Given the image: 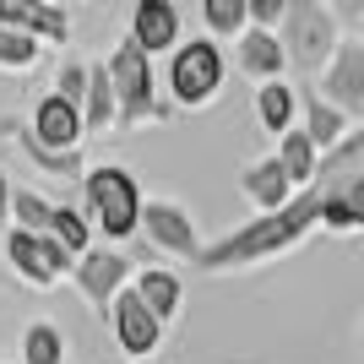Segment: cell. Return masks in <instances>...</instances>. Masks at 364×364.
Instances as JSON below:
<instances>
[{
    "label": "cell",
    "mask_w": 364,
    "mask_h": 364,
    "mask_svg": "<svg viewBox=\"0 0 364 364\" xmlns=\"http://www.w3.org/2000/svg\"><path fill=\"white\" fill-rule=\"evenodd\" d=\"M321 201H326V191H321V180H316L310 191H299L283 213L250 218L245 228H234V234H223L218 245H207L196 267H201V272H240V267H256V261L283 256V250L304 245L321 228Z\"/></svg>",
    "instance_id": "obj_1"
},
{
    "label": "cell",
    "mask_w": 364,
    "mask_h": 364,
    "mask_svg": "<svg viewBox=\"0 0 364 364\" xmlns=\"http://www.w3.org/2000/svg\"><path fill=\"white\" fill-rule=\"evenodd\" d=\"M0 28L28 33L33 44H71V11L55 0H0Z\"/></svg>",
    "instance_id": "obj_11"
},
{
    "label": "cell",
    "mask_w": 364,
    "mask_h": 364,
    "mask_svg": "<svg viewBox=\"0 0 364 364\" xmlns=\"http://www.w3.org/2000/svg\"><path fill=\"white\" fill-rule=\"evenodd\" d=\"M141 234H147L152 250H168L180 261H201V234H196V218L185 213L180 201H147L141 207Z\"/></svg>",
    "instance_id": "obj_8"
},
{
    "label": "cell",
    "mask_w": 364,
    "mask_h": 364,
    "mask_svg": "<svg viewBox=\"0 0 364 364\" xmlns=\"http://www.w3.org/2000/svg\"><path fill=\"white\" fill-rule=\"evenodd\" d=\"M120 120V98H114V82H109V65H87V98H82V125L87 131H109Z\"/></svg>",
    "instance_id": "obj_20"
},
{
    "label": "cell",
    "mask_w": 364,
    "mask_h": 364,
    "mask_svg": "<svg viewBox=\"0 0 364 364\" xmlns=\"http://www.w3.org/2000/svg\"><path fill=\"white\" fill-rule=\"evenodd\" d=\"M321 174L326 180H348V174H364V125H353L348 136L337 141L326 158H321Z\"/></svg>",
    "instance_id": "obj_26"
},
{
    "label": "cell",
    "mask_w": 364,
    "mask_h": 364,
    "mask_svg": "<svg viewBox=\"0 0 364 364\" xmlns=\"http://www.w3.org/2000/svg\"><path fill=\"white\" fill-rule=\"evenodd\" d=\"M294 114H299V87H289V82H267V87H256V120L261 131H272L277 141L294 131Z\"/></svg>",
    "instance_id": "obj_19"
},
{
    "label": "cell",
    "mask_w": 364,
    "mask_h": 364,
    "mask_svg": "<svg viewBox=\"0 0 364 364\" xmlns=\"http://www.w3.org/2000/svg\"><path fill=\"white\" fill-rule=\"evenodd\" d=\"M299 109H304V125H299V131H304L310 141H316V152H321V158H326V152H332L337 141H343V136L353 131V125H348V114H337V109L326 104V98H321L316 87H304V92H299Z\"/></svg>",
    "instance_id": "obj_17"
},
{
    "label": "cell",
    "mask_w": 364,
    "mask_h": 364,
    "mask_svg": "<svg viewBox=\"0 0 364 364\" xmlns=\"http://www.w3.org/2000/svg\"><path fill=\"white\" fill-rule=\"evenodd\" d=\"M359 353H364V332H359Z\"/></svg>",
    "instance_id": "obj_33"
},
{
    "label": "cell",
    "mask_w": 364,
    "mask_h": 364,
    "mask_svg": "<svg viewBox=\"0 0 364 364\" xmlns=\"http://www.w3.org/2000/svg\"><path fill=\"white\" fill-rule=\"evenodd\" d=\"M234 60H240V71L250 76V82H283V71H289V55H283V38L267 28H245L240 33V49H234Z\"/></svg>",
    "instance_id": "obj_16"
},
{
    "label": "cell",
    "mask_w": 364,
    "mask_h": 364,
    "mask_svg": "<svg viewBox=\"0 0 364 364\" xmlns=\"http://www.w3.org/2000/svg\"><path fill=\"white\" fill-rule=\"evenodd\" d=\"M109 332H114V348H120V353H131V359H152L158 343H164V321L125 289L120 299H114V310H109Z\"/></svg>",
    "instance_id": "obj_10"
},
{
    "label": "cell",
    "mask_w": 364,
    "mask_h": 364,
    "mask_svg": "<svg viewBox=\"0 0 364 364\" xmlns=\"http://www.w3.org/2000/svg\"><path fill=\"white\" fill-rule=\"evenodd\" d=\"M11 131H16V152H22V158H28L38 174H49V180H76V174H82V152L60 158V152H44V147H38L28 125H11Z\"/></svg>",
    "instance_id": "obj_22"
},
{
    "label": "cell",
    "mask_w": 364,
    "mask_h": 364,
    "mask_svg": "<svg viewBox=\"0 0 364 364\" xmlns=\"http://www.w3.org/2000/svg\"><path fill=\"white\" fill-rule=\"evenodd\" d=\"M55 98H65V104L82 109V98H87V65H82V60L60 65V76H55Z\"/></svg>",
    "instance_id": "obj_29"
},
{
    "label": "cell",
    "mask_w": 364,
    "mask_h": 364,
    "mask_svg": "<svg viewBox=\"0 0 364 364\" xmlns=\"http://www.w3.org/2000/svg\"><path fill=\"white\" fill-rule=\"evenodd\" d=\"M283 55L299 65L304 76H321L332 65L337 44H343V33H337V11L332 6H321V0H289V16H283Z\"/></svg>",
    "instance_id": "obj_4"
},
{
    "label": "cell",
    "mask_w": 364,
    "mask_h": 364,
    "mask_svg": "<svg viewBox=\"0 0 364 364\" xmlns=\"http://www.w3.org/2000/svg\"><path fill=\"white\" fill-rule=\"evenodd\" d=\"M6 218H11V180L0 174V223H6Z\"/></svg>",
    "instance_id": "obj_31"
},
{
    "label": "cell",
    "mask_w": 364,
    "mask_h": 364,
    "mask_svg": "<svg viewBox=\"0 0 364 364\" xmlns=\"http://www.w3.org/2000/svg\"><path fill=\"white\" fill-rule=\"evenodd\" d=\"M33 141L44 152H60V158H71V152H82V136H87V125H82V109L65 104V98H38L33 104Z\"/></svg>",
    "instance_id": "obj_12"
},
{
    "label": "cell",
    "mask_w": 364,
    "mask_h": 364,
    "mask_svg": "<svg viewBox=\"0 0 364 364\" xmlns=\"http://www.w3.org/2000/svg\"><path fill=\"white\" fill-rule=\"evenodd\" d=\"M22 364H71V359H65V337H60V326L33 321L28 332H22Z\"/></svg>",
    "instance_id": "obj_25"
},
{
    "label": "cell",
    "mask_w": 364,
    "mask_h": 364,
    "mask_svg": "<svg viewBox=\"0 0 364 364\" xmlns=\"http://www.w3.org/2000/svg\"><path fill=\"white\" fill-rule=\"evenodd\" d=\"M223 76H228L223 49L213 38H191L168 55V98H174V109H207L218 104Z\"/></svg>",
    "instance_id": "obj_5"
},
{
    "label": "cell",
    "mask_w": 364,
    "mask_h": 364,
    "mask_svg": "<svg viewBox=\"0 0 364 364\" xmlns=\"http://www.w3.org/2000/svg\"><path fill=\"white\" fill-rule=\"evenodd\" d=\"M245 6H250V28H267V33H277L289 16V0H245Z\"/></svg>",
    "instance_id": "obj_30"
},
{
    "label": "cell",
    "mask_w": 364,
    "mask_h": 364,
    "mask_svg": "<svg viewBox=\"0 0 364 364\" xmlns=\"http://www.w3.org/2000/svg\"><path fill=\"white\" fill-rule=\"evenodd\" d=\"M277 164H283V174L294 180V191H310V185H316V174H321V152H316V141L294 125L289 136L277 141Z\"/></svg>",
    "instance_id": "obj_21"
},
{
    "label": "cell",
    "mask_w": 364,
    "mask_h": 364,
    "mask_svg": "<svg viewBox=\"0 0 364 364\" xmlns=\"http://www.w3.org/2000/svg\"><path fill=\"white\" fill-rule=\"evenodd\" d=\"M44 60V44H33L28 33H11V28H0V71H33V65Z\"/></svg>",
    "instance_id": "obj_28"
},
{
    "label": "cell",
    "mask_w": 364,
    "mask_h": 364,
    "mask_svg": "<svg viewBox=\"0 0 364 364\" xmlns=\"http://www.w3.org/2000/svg\"><path fill=\"white\" fill-rule=\"evenodd\" d=\"M109 82H114V98H120V131H136V125H164L168 114H174V104H164L158 98V82H152V60L141 55L131 38H125L114 55H109Z\"/></svg>",
    "instance_id": "obj_3"
},
{
    "label": "cell",
    "mask_w": 364,
    "mask_h": 364,
    "mask_svg": "<svg viewBox=\"0 0 364 364\" xmlns=\"http://www.w3.org/2000/svg\"><path fill=\"white\" fill-rule=\"evenodd\" d=\"M316 92L337 114H348V120L364 114V44L359 38H343V44H337V55H332V65L321 71Z\"/></svg>",
    "instance_id": "obj_9"
},
{
    "label": "cell",
    "mask_w": 364,
    "mask_h": 364,
    "mask_svg": "<svg viewBox=\"0 0 364 364\" xmlns=\"http://www.w3.org/2000/svg\"><path fill=\"white\" fill-rule=\"evenodd\" d=\"M240 191H245V201L256 207L261 218H272V213H283L299 191H294V180L283 174V164H277V152L272 158H256V164H245V174H240Z\"/></svg>",
    "instance_id": "obj_14"
},
{
    "label": "cell",
    "mask_w": 364,
    "mask_h": 364,
    "mask_svg": "<svg viewBox=\"0 0 364 364\" xmlns=\"http://www.w3.org/2000/svg\"><path fill=\"white\" fill-rule=\"evenodd\" d=\"M49 223H55V201H44L38 191H11V228L49 234Z\"/></svg>",
    "instance_id": "obj_27"
},
{
    "label": "cell",
    "mask_w": 364,
    "mask_h": 364,
    "mask_svg": "<svg viewBox=\"0 0 364 364\" xmlns=\"http://www.w3.org/2000/svg\"><path fill=\"white\" fill-rule=\"evenodd\" d=\"M326 201H321V228L332 234H364V174H348V180H326L316 174Z\"/></svg>",
    "instance_id": "obj_15"
},
{
    "label": "cell",
    "mask_w": 364,
    "mask_h": 364,
    "mask_svg": "<svg viewBox=\"0 0 364 364\" xmlns=\"http://www.w3.org/2000/svg\"><path fill=\"white\" fill-rule=\"evenodd\" d=\"M82 196H87V218L109 234V245L141 234V191H136V174L120 164H98L82 174Z\"/></svg>",
    "instance_id": "obj_2"
},
{
    "label": "cell",
    "mask_w": 364,
    "mask_h": 364,
    "mask_svg": "<svg viewBox=\"0 0 364 364\" xmlns=\"http://www.w3.org/2000/svg\"><path fill=\"white\" fill-rule=\"evenodd\" d=\"M131 44L141 55H174L180 49V6L174 0H136L131 11Z\"/></svg>",
    "instance_id": "obj_13"
},
{
    "label": "cell",
    "mask_w": 364,
    "mask_h": 364,
    "mask_svg": "<svg viewBox=\"0 0 364 364\" xmlns=\"http://www.w3.org/2000/svg\"><path fill=\"white\" fill-rule=\"evenodd\" d=\"M201 28H207V38H240L245 28H250V6L245 0H201Z\"/></svg>",
    "instance_id": "obj_23"
},
{
    "label": "cell",
    "mask_w": 364,
    "mask_h": 364,
    "mask_svg": "<svg viewBox=\"0 0 364 364\" xmlns=\"http://www.w3.org/2000/svg\"><path fill=\"white\" fill-rule=\"evenodd\" d=\"M359 44H364V6H359Z\"/></svg>",
    "instance_id": "obj_32"
},
{
    "label": "cell",
    "mask_w": 364,
    "mask_h": 364,
    "mask_svg": "<svg viewBox=\"0 0 364 364\" xmlns=\"http://www.w3.org/2000/svg\"><path fill=\"white\" fill-rule=\"evenodd\" d=\"M49 240L60 245L65 256L71 261H82L92 250V223L82 213H76V207H55V223H49Z\"/></svg>",
    "instance_id": "obj_24"
},
{
    "label": "cell",
    "mask_w": 364,
    "mask_h": 364,
    "mask_svg": "<svg viewBox=\"0 0 364 364\" xmlns=\"http://www.w3.org/2000/svg\"><path fill=\"white\" fill-rule=\"evenodd\" d=\"M131 294H136V299L147 304V310H152L158 321H164V326H168L174 316H180V299H185L180 277L168 272V267H141V272L131 277Z\"/></svg>",
    "instance_id": "obj_18"
},
{
    "label": "cell",
    "mask_w": 364,
    "mask_h": 364,
    "mask_svg": "<svg viewBox=\"0 0 364 364\" xmlns=\"http://www.w3.org/2000/svg\"><path fill=\"white\" fill-rule=\"evenodd\" d=\"M76 289L87 294V304L104 316V326H109V310H114V299H120L125 289H131V277H136V267H131V256H120L114 245L109 250H87V256L76 261Z\"/></svg>",
    "instance_id": "obj_7"
},
{
    "label": "cell",
    "mask_w": 364,
    "mask_h": 364,
    "mask_svg": "<svg viewBox=\"0 0 364 364\" xmlns=\"http://www.w3.org/2000/svg\"><path fill=\"white\" fill-rule=\"evenodd\" d=\"M6 261H11V272L22 277L28 289H55L60 277L76 272V261L65 256L49 234H22V228L6 234Z\"/></svg>",
    "instance_id": "obj_6"
}]
</instances>
